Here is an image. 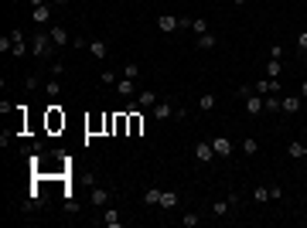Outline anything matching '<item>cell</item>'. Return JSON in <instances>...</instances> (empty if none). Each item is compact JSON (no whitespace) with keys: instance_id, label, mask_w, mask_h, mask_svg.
I'll list each match as a JSON object with an SVG mask.
<instances>
[{"instance_id":"1","label":"cell","mask_w":307,"mask_h":228,"mask_svg":"<svg viewBox=\"0 0 307 228\" xmlns=\"http://www.w3.org/2000/svg\"><path fill=\"white\" fill-rule=\"evenodd\" d=\"M55 41H51V34L48 31H34V38H31V55L34 58H41V62H48L51 55H55Z\"/></svg>"},{"instance_id":"2","label":"cell","mask_w":307,"mask_h":228,"mask_svg":"<svg viewBox=\"0 0 307 228\" xmlns=\"http://www.w3.org/2000/svg\"><path fill=\"white\" fill-rule=\"evenodd\" d=\"M157 31H160V34H174V31H181V17H174V14H160V17H157Z\"/></svg>"},{"instance_id":"3","label":"cell","mask_w":307,"mask_h":228,"mask_svg":"<svg viewBox=\"0 0 307 228\" xmlns=\"http://www.w3.org/2000/svg\"><path fill=\"white\" fill-rule=\"evenodd\" d=\"M253 92H256V95H270V92H277V95H280V78H259V82H253Z\"/></svg>"},{"instance_id":"4","label":"cell","mask_w":307,"mask_h":228,"mask_svg":"<svg viewBox=\"0 0 307 228\" xmlns=\"http://www.w3.org/2000/svg\"><path fill=\"white\" fill-rule=\"evenodd\" d=\"M212 150H215V157H226L229 160L232 153H235V147H232L229 137H212Z\"/></svg>"},{"instance_id":"5","label":"cell","mask_w":307,"mask_h":228,"mask_svg":"<svg viewBox=\"0 0 307 228\" xmlns=\"http://www.w3.org/2000/svg\"><path fill=\"white\" fill-rule=\"evenodd\" d=\"M195 157H198V163H212V160H215L212 140H198V143H195Z\"/></svg>"},{"instance_id":"6","label":"cell","mask_w":307,"mask_h":228,"mask_svg":"<svg viewBox=\"0 0 307 228\" xmlns=\"http://www.w3.org/2000/svg\"><path fill=\"white\" fill-rule=\"evenodd\" d=\"M301 106H304L301 95H283V99H280V113H287V116H297Z\"/></svg>"},{"instance_id":"7","label":"cell","mask_w":307,"mask_h":228,"mask_svg":"<svg viewBox=\"0 0 307 228\" xmlns=\"http://www.w3.org/2000/svg\"><path fill=\"white\" fill-rule=\"evenodd\" d=\"M235 201H239L235 194H229V198H219V201H212V215H215V218H222V215H229V211H232V205H235Z\"/></svg>"},{"instance_id":"8","label":"cell","mask_w":307,"mask_h":228,"mask_svg":"<svg viewBox=\"0 0 307 228\" xmlns=\"http://www.w3.org/2000/svg\"><path fill=\"white\" fill-rule=\"evenodd\" d=\"M133 99H137V106H140V109H154V106H157V102H160V99H157V92H154V89H140V92H137V95H133Z\"/></svg>"},{"instance_id":"9","label":"cell","mask_w":307,"mask_h":228,"mask_svg":"<svg viewBox=\"0 0 307 228\" xmlns=\"http://www.w3.org/2000/svg\"><path fill=\"white\" fill-rule=\"evenodd\" d=\"M31 14H34V24H38V27H48V24H51V3L31 7Z\"/></svg>"},{"instance_id":"10","label":"cell","mask_w":307,"mask_h":228,"mask_svg":"<svg viewBox=\"0 0 307 228\" xmlns=\"http://www.w3.org/2000/svg\"><path fill=\"white\" fill-rule=\"evenodd\" d=\"M10 41H14V58H24L27 55V41H24V31L21 27L10 31Z\"/></svg>"},{"instance_id":"11","label":"cell","mask_w":307,"mask_h":228,"mask_svg":"<svg viewBox=\"0 0 307 228\" xmlns=\"http://www.w3.org/2000/svg\"><path fill=\"white\" fill-rule=\"evenodd\" d=\"M242 102H246V113H249V116H263V113H266V109H263V95H256V92H249Z\"/></svg>"},{"instance_id":"12","label":"cell","mask_w":307,"mask_h":228,"mask_svg":"<svg viewBox=\"0 0 307 228\" xmlns=\"http://www.w3.org/2000/svg\"><path fill=\"white\" fill-rule=\"evenodd\" d=\"M178 205H181V194H178V191H164V194H160V205H157V208H164V211H174Z\"/></svg>"},{"instance_id":"13","label":"cell","mask_w":307,"mask_h":228,"mask_svg":"<svg viewBox=\"0 0 307 228\" xmlns=\"http://www.w3.org/2000/svg\"><path fill=\"white\" fill-rule=\"evenodd\" d=\"M116 92L123 99H130V95H137V82L133 78H116Z\"/></svg>"},{"instance_id":"14","label":"cell","mask_w":307,"mask_h":228,"mask_svg":"<svg viewBox=\"0 0 307 228\" xmlns=\"http://www.w3.org/2000/svg\"><path fill=\"white\" fill-rule=\"evenodd\" d=\"M48 126H51V130L65 126V113H62V106H48Z\"/></svg>"},{"instance_id":"15","label":"cell","mask_w":307,"mask_h":228,"mask_svg":"<svg viewBox=\"0 0 307 228\" xmlns=\"http://www.w3.org/2000/svg\"><path fill=\"white\" fill-rule=\"evenodd\" d=\"M287 157H290V160H304V157H307V143L290 140V143H287Z\"/></svg>"},{"instance_id":"16","label":"cell","mask_w":307,"mask_h":228,"mask_svg":"<svg viewBox=\"0 0 307 228\" xmlns=\"http://www.w3.org/2000/svg\"><path fill=\"white\" fill-rule=\"evenodd\" d=\"M266 78H280L283 75V58H266Z\"/></svg>"},{"instance_id":"17","label":"cell","mask_w":307,"mask_h":228,"mask_svg":"<svg viewBox=\"0 0 307 228\" xmlns=\"http://www.w3.org/2000/svg\"><path fill=\"white\" fill-rule=\"evenodd\" d=\"M48 34H51V41H55L58 48L72 45V38H69V31H65V27H48Z\"/></svg>"},{"instance_id":"18","label":"cell","mask_w":307,"mask_h":228,"mask_svg":"<svg viewBox=\"0 0 307 228\" xmlns=\"http://www.w3.org/2000/svg\"><path fill=\"white\" fill-rule=\"evenodd\" d=\"M89 201H92L96 208H109V191H102V187H96V191L89 194Z\"/></svg>"},{"instance_id":"19","label":"cell","mask_w":307,"mask_h":228,"mask_svg":"<svg viewBox=\"0 0 307 228\" xmlns=\"http://www.w3.org/2000/svg\"><path fill=\"white\" fill-rule=\"evenodd\" d=\"M102 225L106 228H120V211H116V208H102Z\"/></svg>"},{"instance_id":"20","label":"cell","mask_w":307,"mask_h":228,"mask_svg":"<svg viewBox=\"0 0 307 228\" xmlns=\"http://www.w3.org/2000/svg\"><path fill=\"white\" fill-rule=\"evenodd\" d=\"M160 194H164L160 187H147V191H144V205H147V208H157V205H160Z\"/></svg>"},{"instance_id":"21","label":"cell","mask_w":307,"mask_h":228,"mask_svg":"<svg viewBox=\"0 0 307 228\" xmlns=\"http://www.w3.org/2000/svg\"><path fill=\"white\" fill-rule=\"evenodd\" d=\"M215 102H219V95H215V92H205V95L198 99V109H202V113H212Z\"/></svg>"},{"instance_id":"22","label":"cell","mask_w":307,"mask_h":228,"mask_svg":"<svg viewBox=\"0 0 307 228\" xmlns=\"http://www.w3.org/2000/svg\"><path fill=\"white\" fill-rule=\"evenodd\" d=\"M215 45H219V38H215L212 31H208V34H198V48H202V51H212Z\"/></svg>"},{"instance_id":"23","label":"cell","mask_w":307,"mask_h":228,"mask_svg":"<svg viewBox=\"0 0 307 228\" xmlns=\"http://www.w3.org/2000/svg\"><path fill=\"white\" fill-rule=\"evenodd\" d=\"M89 55H92V58H106V55H109V45H106V41H92V45H89Z\"/></svg>"},{"instance_id":"24","label":"cell","mask_w":307,"mask_h":228,"mask_svg":"<svg viewBox=\"0 0 307 228\" xmlns=\"http://www.w3.org/2000/svg\"><path fill=\"white\" fill-rule=\"evenodd\" d=\"M263 109H266V113H280V95H277V92L263 95Z\"/></svg>"},{"instance_id":"25","label":"cell","mask_w":307,"mask_h":228,"mask_svg":"<svg viewBox=\"0 0 307 228\" xmlns=\"http://www.w3.org/2000/svg\"><path fill=\"white\" fill-rule=\"evenodd\" d=\"M171 113H174V109H171V102H157V106H154V119H167Z\"/></svg>"},{"instance_id":"26","label":"cell","mask_w":307,"mask_h":228,"mask_svg":"<svg viewBox=\"0 0 307 228\" xmlns=\"http://www.w3.org/2000/svg\"><path fill=\"white\" fill-rule=\"evenodd\" d=\"M266 201H273L270 198V187H256L253 191V205H266Z\"/></svg>"},{"instance_id":"27","label":"cell","mask_w":307,"mask_h":228,"mask_svg":"<svg viewBox=\"0 0 307 228\" xmlns=\"http://www.w3.org/2000/svg\"><path fill=\"white\" fill-rule=\"evenodd\" d=\"M123 78H133V82H137V78H140V65H137V62H127V65H123Z\"/></svg>"},{"instance_id":"28","label":"cell","mask_w":307,"mask_h":228,"mask_svg":"<svg viewBox=\"0 0 307 228\" xmlns=\"http://www.w3.org/2000/svg\"><path fill=\"white\" fill-rule=\"evenodd\" d=\"M191 31H195V38H198V34H208V21H205V17H195V21H191Z\"/></svg>"},{"instance_id":"29","label":"cell","mask_w":307,"mask_h":228,"mask_svg":"<svg viewBox=\"0 0 307 228\" xmlns=\"http://www.w3.org/2000/svg\"><path fill=\"white\" fill-rule=\"evenodd\" d=\"M45 95L48 99H58L62 95V82H45Z\"/></svg>"},{"instance_id":"30","label":"cell","mask_w":307,"mask_h":228,"mask_svg":"<svg viewBox=\"0 0 307 228\" xmlns=\"http://www.w3.org/2000/svg\"><path fill=\"white\" fill-rule=\"evenodd\" d=\"M198 222H202V218H198V211H184V215H181V225H184V228H195Z\"/></svg>"},{"instance_id":"31","label":"cell","mask_w":307,"mask_h":228,"mask_svg":"<svg viewBox=\"0 0 307 228\" xmlns=\"http://www.w3.org/2000/svg\"><path fill=\"white\" fill-rule=\"evenodd\" d=\"M242 153H249V157H253V153H259V140L246 137V140H242Z\"/></svg>"},{"instance_id":"32","label":"cell","mask_w":307,"mask_h":228,"mask_svg":"<svg viewBox=\"0 0 307 228\" xmlns=\"http://www.w3.org/2000/svg\"><path fill=\"white\" fill-rule=\"evenodd\" d=\"M0 55H14V41H10V34H0Z\"/></svg>"},{"instance_id":"33","label":"cell","mask_w":307,"mask_h":228,"mask_svg":"<svg viewBox=\"0 0 307 228\" xmlns=\"http://www.w3.org/2000/svg\"><path fill=\"white\" fill-rule=\"evenodd\" d=\"M140 126H144V123H140V116H137V109H133V113H130V133H140Z\"/></svg>"},{"instance_id":"34","label":"cell","mask_w":307,"mask_h":228,"mask_svg":"<svg viewBox=\"0 0 307 228\" xmlns=\"http://www.w3.org/2000/svg\"><path fill=\"white\" fill-rule=\"evenodd\" d=\"M51 75H55V78L65 75V62H51Z\"/></svg>"},{"instance_id":"35","label":"cell","mask_w":307,"mask_h":228,"mask_svg":"<svg viewBox=\"0 0 307 228\" xmlns=\"http://www.w3.org/2000/svg\"><path fill=\"white\" fill-rule=\"evenodd\" d=\"M99 82H102V85H116V75H113V72H102Z\"/></svg>"},{"instance_id":"36","label":"cell","mask_w":307,"mask_h":228,"mask_svg":"<svg viewBox=\"0 0 307 228\" xmlns=\"http://www.w3.org/2000/svg\"><path fill=\"white\" fill-rule=\"evenodd\" d=\"M297 51H307V31L297 34Z\"/></svg>"},{"instance_id":"37","label":"cell","mask_w":307,"mask_h":228,"mask_svg":"<svg viewBox=\"0 0 307 228\" xmlns=\"http://www.w3.org/2000/svg\"><path fill=\"white\" fill-rule=\"evenodd\" d=\"M266 55H270V58H283V48H280V45H270V51H266Z\"/></svg>"},{"instance_id":"38","label":"cell","mask_w":307,"mask_h":228,"mask_svg":"<svg viewBox=\"0 0 307 228\" xmlns=\"http://www.w3.org/2000/svg\"><path fill=\"white\" fill-rule=\"evenodd\" d=\"M301 99H307V82H301V92H297Z\"/></svg>"},{"instance_id":"39","label":"cell","mask_w":307,"mask_h":228,"mask_svg":"<svg viewBox=\"0 0 307 228\" xmlns=\"http://www.w3.org/2000/svg\"><path fill=\"white\" fill-rule=\"evenodd\" d=\"M41 3H51V0H31V7H41Z\"/></svg>"},{"instance_id":"40","label":"cell","mask_w":307,"mask_h":228,"mask_svg":"<svg viewBox=\"0 0 307 228\" xmlns=\"http://www.w3.org/2000/svg\"><path fill=\"white\" fill-rule=\"evenodd\" d=\"M232 3H235V7H246V3H249V0H232Z\"/></svg>"},{"instance_id":"41","label":"cell","mask_w":307,"mask_h":228,"mask_svg":"<svg viewBox=\"0 0 307 228\" xmlns=\"http://www.w3.org/2000/svg\"><path fill=\"white\" fill-rule=\"evenodd\" d=\"M304 137H307V130H304Z\"/></svg>"},{"instance_id":"42","label":"cell","mask_w":307,"mask_h":228,"mask_svg":"<svg viewBox=\"0 0 307 228\" xmlns=\"http://www.w3.org/2000/svg\"><path fill=\"white\" fill-rule=\"evenodd\" d=\"M304 55H307V51H304Z\"/></svg>"}]
</instances>
